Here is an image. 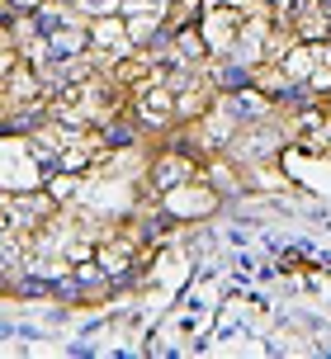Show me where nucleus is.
Instances as JSON below:
<instances>
[{
  "mask_svg": "<svg viewBox=\"0 0 331 359\" xmlns=\"http://www.w3.org/2000/svg\"><path fill=\"white\" fill-rule=\"evenodd\" d=\"M184 180H189V161H184V156H161V161H156V175H151V184H156L161 194L180 189Z\"/></svg>",
  "mask_w": 331,
  "mask_h": 359,
  "instance_id": "nucleus-2",
  "label": "nucleus"
},
{
  "mask_svg": "<svg viewBox=\"0 0 331 359\" xmlns=\"http://www.w3.org/2000/svg\"><path fill=\"white\" fill-rule=\"evenodd\" d=\"M128 142H133L128 123H104V147H128Z\"/></svg>",
  "mask_w": 331,
  "mask_h": 359,
  "instance_id": "nucleus-5",
  "label": "nucleus"
},
{
  "mask_svg": "<svg viewBox=\"0 0 331 359\" xmlns=\"http://www.w3.org/2000/svg\"><path fill=\"white\" fill-rule=\"evenodd\" d=\"M67 29H72V19L57 15V10H38L34 15V34L38 38H57V34H67Z\"/></svg>",
  "mask_w": 331,
  "mask_h": 359,
  "instance_id": "nucleus-3",
  "label": "nucleus"
},
{
  "mask_svg": "<svg viewBox=\"0 0 331 359\" xmlns=\"http://www.w3.org/2000/svg\"><path fill=\"white\" fill-rule=\"evenodd\" d=\"M317 5H322V15H327V24H331V0H317Z\"/></svg>",
  "mask_w": 331,
  "mask_h": 359,
  "instance_id": "nucleus-7",
  "label": "nucleus"
},
{
  "mask_svg": "<svg viewBox=\"0 0 331 359\" xmlns=\"http://www.w3.org/2000/svg\"><path fill=\"white\" fill-rule=\"evenodd\" d=\"M222 109L232 114V118H241V123H256L260 114H265V100H260L256 90H227V100H222Z\"/></svg>",
  "mask_w": 331,
  "mask_h": 359,
  "instance_id": "nucleus-1",
  "label": "nucleus"
},
{
  "mask_svg": "<svg viewBox=\"0 0 331 359\" xmlns=\"http://www.w3.org/2000/svg\"><path fill=\"white\" fill-rule=\"evenodd\" d=\"M76 5H81V10H90V15H109L119 0H76Z\"/></svg>",
  "mask_w": 331,
  "mask_h": 359,
  "instance_id": "nucleus-6",
  "label": "nucleus"
},
{
  "mask_svg": "<svg viewBox=\"0 0 331 359\" xmlns=\"http://www.w3.org/2000/svg\"><path fill=\"white\" fill-rule=\"evenodd\" d=\"M275 147H279L275 133H270V128H256V137H246L241 151H246V156H260V151H275Z\"/></svg>",
  "mask_w": 331,
  "mask_h": 359,
  "instance_id": "nucleus-4",
  "label": "nucleus"
}]
</instances>
